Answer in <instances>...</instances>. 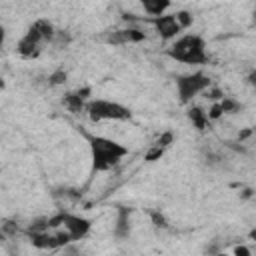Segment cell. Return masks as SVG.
<instances>
[{
	"instance_id": "6da1fadb",
	"label": "cell",
	"mask_w": 256,
	"mask_h": 256,
	"mask_svg": "<svg viewBox=\"0 0 256 256\" xmlns=\"http://www.w3.org/2000/svg\"><path fill=\"white\" fill-rule=\"evenodd\" d=\"M84 136L90 144L94 172H106V170L114 168L128 154V148L116 140H110L106 136H96V134H84Z\"/></svg>"
},
{
	"instance_id": "7a4b0ae2",
	"label": "cell",
	"mask_w": 256,
	"mask_h": 256,
	"mask_svg": "<svg viewBox=\"0 0 256 256\" xmlns=\"http://www.w3.org/2000/svg\"><path fill=\"white\" fill-rule=\"evenodd\" d=\"M166 54L182 64H206L208 54H206V42L198 34H184L178 40L170 44Z\"/></svg>"
},
{
	"instance_id": "3957f363",
	"label": "cell",
	"mask_w": 256,
	"mask_h": 256,
	"mask_svg": "<svg viewBox=\"0 0 256 256\" xmlns=\"http://www.w3.org/2000/svg\"><path fill=\"white\" fill-rule=\"evenodd\" d=\"M86 114L92 122H102V120H116V122H124L132 118V110L120 102H112V100H104V98H94L88 100L86 104Z\"/></svg>"
},
{
	"instance_id": "277c9868",
	"label": "cell",
	"mask_w": 256,
	"mask_h": 256,
	"mask_svg": "<svg viewBox=\"0 0 256 256\" xmlns=\"http://www.w3.org/2000/svg\"><path fill=\"white\" fill-rule=\"evenodd\" d=\"M208 88H210V78L202 70L192 72V74H182L176 78V92L182 104H190L194 96L206 92Z\"/></svg>"
},
{
	"instance_id": "5b68a950",
	"label": "cell",
	"mask_w": 256,
	"mask_h": 256,
	"mask_svg": "<svg viewBox=\"0 0 256 256\" xmlns=\"http://www.w3.org/2000/svg\"><path fill=\"white\" fill-rule=\"evenodd\" d=\"M42 44H44V38L30 26V28L26 30V34L18 40V44H16V52H18L22 58L32 60V58H38V56H40V52H42Z\"/></svg>"
},
{
	"instance_id": "8992f818",
	"label": "cell",
	"mask_w": 256,
	"mask_h": 256,
	"mask_svg": "<svg viewBox=\"0 0 256 256\" xmlns=\"http://www.w3.org/2000/svg\"><path fill=\"white\" fill-rule=\"evenodd\" d=\"M148 22L154 26V30L160 34V38L164 40H172L178 36V32H182V26L176 20V14H162V16H150Z\"/></svg>"
},
{
	"instance_id": "52a82bcc",
	"label": "cell",
	"mask_w": 256,
	"mask_h": 256,
	"mask_svg": "<svg viewBox=\"0 0 256 256\" xmlns=\"http://www.w3.org/2000/svg\"><path fill=\"white\" fill-rule=\"evenodd\" d=\"M62 226H64V230H68V234L72 236V242H74V240H82L88 236L92 222L88 218H82V216H76L70 212H62Z\"/></svg>"
},
{
	"instance_id": "ba28073f",
	"label": "cell",
	"mask_w": 256,
	"mask_h": 256,
	"mask_svg": "<svg viewBox=\"0 0 256 256\" xmlns=\"http://www.w3.org/2000/svg\"><path fill=\"white\" fill-rule=\"evenodd\" d=\"M90 94H92V88H90V86H82V88H78V90H74V92L64 94L62 104H64V108H66L68 112L80 114V112L86 110V104H88V100H90Z\"/></svg>"
},
{
	"instance_id": "9c48e42d",
	"label": "cell",
	"mask_w": 256,
	"mask_h": 256,
	"mask_svg": "<svg viewBox=\"0 0 256 256\" xmlns=\"http://www.w3.org/2000/svg\"><path fill=\"white\" fill-rule=\"evenodd\" d=\"M146 40V34L138 28H120V30H112L106 36L108 44H138Z\"/></svg>"
},
{
	"instance_id": "30bf717a",
	"label": "cell",
	"mask_w": 256,
	"mask_h": 256,
	"mask_svg": "<svg viewBox=\"0 0 256 256\" xmlns=\"http://www.w3.org/2000/svg\"><path fill=\"white\" fill-rule=\"evenodd\" d=\"M186 116H188V120L194 124V128H196L198 132H204L206 126H208V122H210L208 112H206L204 108H200V106H190L188 112H186Z\"/></svg>"
},
{
	"instance_id": "8fae6325",
	"label": "cell",
	"mask_w": 256,
	"mask_h": 256,
	"mask_svg": "<svg viewBox=\"0 0 256 256\" xmlns=\"http://www.w3.org/2000/svg\"><path fill=\"white\" fill-rule=\"evenodd\" d=\"M140 4H142V8H144V12L146 14H150V16H162V14H166V10L170 8V0H140Z\"/></svg>"
},
{
	"instance_id": "7c38bea8",
	"label": "cell",
	"mask_w": 256,
	"mask_h": 256,
	"mask_svg": "<svg viewBox=\"0 0 256 256\" xmlns=\"http://www.w3.org/2000/svg\"><path fill=\"white\" fill-rule=\"evenodd\" d=\"M32 28L44 38V42H52V40L56 38V30H54V26H52V22H50L48 18H38V20H34V22H32Z\"/></svg>"
},
{
	"instance_id": "4fadbf2b",
	"label": "cell",
	"mask_w": 256,
	"mask_h": 256,
	"mask_svg": "<svg viewBox=\"0 0 256 256\" xmlns=\"http://www.w3.org/2000/svg\"><path fill=\"white\" fill-rule=\"evenodd\" d=\"M114 234H116V238H128V234H130V224H128V210H126V208H122V210H120V214H118V222H116Z\"/></svg>"
},
{
	"instance_id": "5bb4252c",
	"label": "cell",
	"mask_w": 256,
	"mask_h": 256,
	"mask_svg": "<svg viewBox=\"0 0 256 256\" xmlns=\"http://www.w3.org/2000/svg\"><path fill=\"white\" fill-rule=\"evenodd\" d=\"M48 230H50V216L36 218L28 226V234H38V232H48Z\"/></svg>"
},
{
	"instance_id": "9a60e30c",
	"label": "cell",
	"mask_w": 256,
	"mask_h": 256,
	"mask_svg": "<svg viewBox=\"0 0 256 256\" xmlns=\"http://www.w3.org/2000/svg\"><path fill=\"white\" fill-rule=\"evenodd\" d=\"M220 104H222L224 114H236V112L242 110V104H240L236 98H232V96H224V98L220 100Z\"/></svg>"
},
{
	"instance_id": "2e32d148",
	"label": "cell",
	"mask_w": 256,
	"mask_h": 256,
	"mask_svg": "<svg viewBox=\"0 0 256 256\" xmlns=\"http://www.w3.org/2000/svg\"><path fill=\"white\" fill-rule=\"evenodd\" d=\"M164 150H166V148H162V146H158V144H152V146L148 148V152L144 154V160H146V162H156V160H160V158L164 156Z\"/></svg>"
},
{
	"instance_id": "e0dca14e",
	"label": "cell",
	"mask_w": 256,
	"mask_h": 256,
	"mask_svg": "<svg viewBox=\"0 0 256 256\" xmlns=\"http://www.w3.org/2000/svg\"><path fill=\"white\" fill-rule=\"evenodd\" d=\"M66 78H68L66 70H64V68H58V70H54V72L48 76V84H50V86H60V84L66 82Z\"/></svg>"
},
{
	"instance_id": "ac0fdd59",
	"label": "cell",
	"mask_w": 256,
	"mask_h": 256,
	"mask_svg": "<svg viewBox=\"0 0 256 256\" xmlns=\"http://www.w3.org/2000/svg\"><path fill=\"white\" fill-rule=\"evenodd\" d=\"M176 20H178V24L182 26V30H186V28H190V26H192L194 16H192L188 10H178V12H176Z\"/></svg>"
},
{
	"instance_id": "d6986e66",
	"label": "cell",
	"mask_w": 256,
	"mask_h": 256,
	"mask_svg": "<svg viewBox=\"0 0 256 256\" xmlns=\"http://www.w3.org/2000/svg\"><path fill=\"white\" fill-rule=\"evenodd\" d=\"M172 142H174V132H170V130H168V132H162V134L156 138V142H154V144H158V146H162V148H168Z\"/></svg>"
},
{
	"instance_id": "ffe728a7",
	"label": "cell",
	"mask_w": 256,
	"mask_h": 256,
	"mask_svg": "<svg viewBox=\"0 0 256 256\" xmlns=\"http://www.w3.org/2000/svg\"><path fill=\"white\" fill-rule=\"evenodd\" d=\"M222 114H224V110H222V104H220V100H218V102H214V104L210 106V110H208V118H210V120H218Z\"/></svg>"
},
{
	"instance_id": "44dd1931",
	"label": "cell",
	"mask_w": 256,
	"mask_h": 256,
	"mask_svg": "<svg viewBox=\"0 0 256 256\" xmlns=\"http://www.w3.org/2000/svg\"><path fill=\"white\" fill-rule=\"evenodd\" d=\"M150 218H152V224L156 226V228H166L168 226V222H166V218L158 212V210H154V212H150Z\"/></svg>"
},
{
	"instance_id": "7402d4cb",
	"label": "cell",
	"mask_w": 256,
	"mask_h": 256,
	"mask_svg": "<svg viewBox=\"0 0 256 256\" xmlns=\"http://www.w3.org/2000/svg\"><path fill=\"white\" fill-rule=\"evenodd\" d=\"M206 98H210V100L218 102V100H222V98H224V94H222V90H220V88H208V90H206Z\"/></svg>"
},
{
	"instance_id": "603a6c76",
	"label": "cell",
	"mask_w": 256,
	"mask_h": 256,
	"mask_svg": "<svg viewBox=\"0 0 256 256\" xmlns=\"http://www.w3.org/2000/svg\"><path fill=\"white\" fill-rule=\"evenodd\" d=\"M2 232H4V234H10V236H14V234L18 232V226H14L12 222H4V224H2Z\"/></svg>"
},
{
	"instance_id": "cb8c5ba5",
	"label": "cell",
	"mask_w": 256,
	"mask_h": 256,
	"mask_svg": "<svg viewBox=\"0 0 256 256\" xmlns=\"http://www.w3.org/2000/svg\"><path fill=\"white\" fill-rule=\"evenodd\" d=\"M246 80H248V84H250V86L256 90V68H254V70L248 74V78H246Z\"/></svg>"
},
{
	"instance_id": "d4e9b609",
	"label": "cell",
	"mask_w": 256,
	"mask_h": 256,
	"mask_svg": "<svg viewBox=\"0 0 256 256\" xmlns=\"http://www.w3.org/2000/svg\"><path fill=\"white\" fill-rule=\"evenodd\" d=\"M252 136V128H246V130H242L240 134H238V140L242 142V140H246V138H250Z\"/></svg>"
},
{
	"instance_id": "484cf974",
	"label": "cell",
	"mask_w": 256,
	"mask_h": 256,
	"mask_svg": "<svg viewBox=\"0 0 256 256\" xmlns=\"http://www.w3.org/2000/svg\"><path fill=\"white\" fill-rule=\"evenodd\" d=\"M234 254H238V256H240V254L248 256V254H250V250H248L246 246H236V248H234Z\"/></svg>"
},
{
	"instance_id": "4316f807",
	"label": "cell",
	"mask_w": 256,
	"mask_h": 256,
	"mask_svg": "<svg viewBox=\"0 0 256 256\" xmlns=\"http://www.w3.org/2000/svg\"><path fill=\"white\" fill-rule=\"evenodd\" d=\"M250 196H252V190H248V188H246V190L242 192V198H250Z\"/></svg>"
},
{
	"instance_id": "83f0119b",
	"label": "cell",
	"mask_w": 256,
	"mask_h": 256,
	"mask_svg": "<svg viewBox=\"0 0 256 256\" xmlns=\"http://www.w3.org/2000/svg\"><path fill=\"white\" fill-rule=\"evenodd\" d=\"M250 238H252V240H256V228H254V230L250 232Z\"/></svg>"
},
{
	"instance_id": "f1b7e54d",
	"label": "cell",
	"mask_w": 256,
	"mask_h": 256,
	"mask_svg": "<svg viewBox=\"0 0 256 256\" xmlns=\"http://www.w3.org/2000/svg\"><path fill=\"white\" fill-rule=\"evenodd\" d=\"M252 16H254V22H256V0H254V12H252Z\"/></svg>"
}]
</instances>
